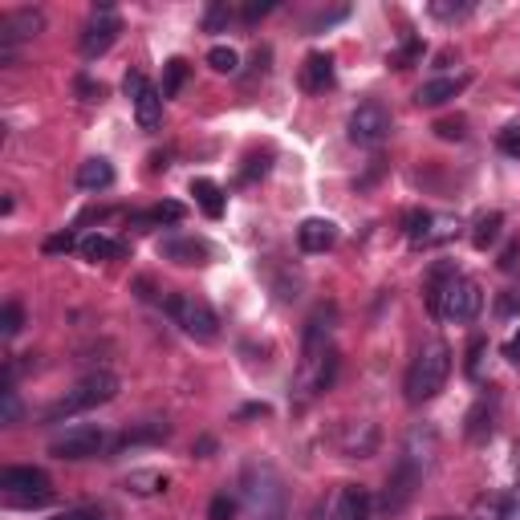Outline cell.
<instances>
[{"mask_svg":"<svg viewBox=\"0 0 520 520\" xmlns=\"http://www.w3.org/2000/svg\"><path fill=\"white\" fill-rule=\"evenodd\" d=\"M228 17H232L228 5H212V9L204 13V29H208V33H220V29L228 25Z\"/></svg>","mask_w":520,"mask_h":520,"instance_id":"cell-33","label":"cell"},{"mask_svg":"<svg viewBox=\"0 0 520 520\" xmlns=\"http://www.w3.org/2000/svg\"><path fill=\"white\" fill-rule=\"evenodd\" d=\"M419 53H423V41H407V45H403V49H399L395 57H390V61H395L399 70H407V65H411V61H415Z\"/></svg>","mask_w":520,"mask_h":520,"instance_id":"cell-37","label":"cell"},{"mask_svg":"<svg viewBox=\"0 0 520 520\" xmlns=\"http://www.w3.org/2000/svg\"><path fill=\"white\" fill-rule=\"evenodd\" d=\"M0 492L13 508H41L53 500V484L41 468H5L0 472Z\"/></svg>","mask_w":520,"mask_h":520,"instance_id":"cell-5","label":"cell"},{"mask_svg":"<svg viewBox=\"0 0 520 520\" xmlns=\"http://www.w3.org/2000/svg\"><path fill=\"white\" fill-rule=\"evenodd\" d=\"M496 309H500V313H516V309H520V293H504Z\"/></svg>","mask_w":520,"mask_h":520,"instance_id":"cell-44","label":"cell"},{"mask_svg":"<svg viewBox=\"0 0 520 520\" xmlns=\"http://www.w3.org/2000/svg\"><path fill=\"white\" fill-rule=\"evenodd\" d=\"M118 395V378L110 374V370H94V374H86L74 390H65V399H57L53 407H49V423H57V419H70V415H82V411H94V407H102V403H110Z\"/></svg>","mask_w":520,"mask_h":520,"instance_id":"cell-3","label":"cell"},{"mask_svg":"<svg viewBox=\"0 0 520 520\" xmlns=\"http://www.w3.org/2000/svg\"><path fill=\"white\" fill-rule=\"evenodd\" d=\"M480 358H484V342H472V350H468V374L472 378H480Z\"/></svg>","mask_w":520,"mask_h":520,"instance_id":"cell-41","label":"cell"},{"mask_svg":"<svg viewBox=\"0 0 520 520\" xmlns=\"http://www.w3.org/2000/svg\"><path fill=\"white\" fill-rule=\"evenodd\" d=\"M265 13H273V0H260V5H248V9H244V21H256V17H265Z\"/></svg>","mask_w":520,"mask_h":520,"instance_id":"cell-43","label":"cell"},{"mask_svg":"<svg viewBox=\"0 0 520 520\" xmlns=\"http://www.w3.org/2000/svg\"><path fill=\"white\" fill-rule=\"evenodd\" d=\"M110 183H114V167L106 159H86L78 167V187L82 191H106Z\"/></svg>","mask_w":520,"mask_h":520,"instance_id":"cell-20","label":"cell"},{"mask_svg":"<svg viewBox=\"0 0 520 520\" xmlns=\"http://www.w3.org/2000/svg\"><path fill=\"white\" fill-rule=\"evenodd\" d=\"M419 484H423V468H419L415 455L407 451L403 460L395 464V472H390V480H386V492H382V512H386V516H399V512L415 500Z\"/></svg>","mask_w":520,"mask_h":520,"instance_id":"cell-6","label":"cell"},{"mask_svg":"<svg viewBox=\"0 0 520 520\" xmlns=\"http://www.w3.org/2000/svg\"><path fill=\"white\" fill-rule=\"evenodd\" d=\"M330 520H370V492L362 484H342L330 504Z\"/></svg>","mask_w":520,"mask_h":520,"instance_id":"cell-12","label":"cell"},{"mask_svg":"<svg viewBox=\"0 0 520 520\" xmlns=\"http://www.w3.org/2000/svg\"><path fill=\"white\" fill-rule=\"evenodd\" d=\"M496 427V395H484L472 411H468V439L472 443H484Z\"/></svg>","mask_w":520,"mask_h":520,"instance_id":"cell-17","label":"cell"},{"mask_svg":"<svg viewBox=\"0 0 520 520\" xmlns=\"http://www.w3.org/2000/svg\"><path fill=\"white\" fill-rule=\"evenodd\" d=\"M431 212H407V236L415 240V244H427V232H431Z\"/></svg>","mask_w":520,"mask_h":520,"instance_id":"cell-28","label":"cell"},{"mask_svg":"<svg viewBox=\"0 0 520 520\" xmlns=\"http://www.w3.org/2000/svg\"><path fill=\"white\" fill-rule=\"evenodd\" d=\"M0 399H5V423H17L21 419V403H17V390H13V382H5V390H0Z\"/></svg>","mask_w":520,"mask_h":520,"instance_id":"cell-34","label":"cell"},{"mask_svg":"<svg viewBox=\"0 0 520 520\" xmlns=\"http://www.w3.org/2000/svg\"><path fill=\"white\" fill-rule=\"evenodd\" d=\"M45 29V17L37 9H17V13H5V21H0V57L13 61V45L17 41H29Z\"/></svg>","mask_w":520,"mask_h":520,"instance_id":"cell-9","label":"cell"},{"mask_svg":"<svg viewBox=\"0 0 520 520\" xmlns=\"http://www.w3.org/2000/svg\"><path fill=\"white\" fill-rule=\"evenodd\" d=\"M301 86L309 94H325L334 86V57L330 53H309L301 65Z\"/></svg>","mask_w":520,"mask_h":520,"instance_id":"cell-15","label":"cell"},{"mask_svg":"<svg viewBox=\"0 0 520 520\" xmlns=\"http://www.w3.org/2000/svg\"><path fill=\"white\" fill-rule=\"evenodd\" d=\"M21 325H25V309H21L17 301H9L5 309H0V334H5V338H17Z\"/></svg>","mask_w":520,"mask_h":520,"instance_id":"cell-27","label":"cell"},{"mask_svg":"<svg viewBox=\"0 0 520 520\" xmlns=\"http://www.w3.org/2000/svg\"><path fill=\"white\" fill-rule=\"evenodd\" d=\"M208 65L216 74H236V65H240V53L232 49V45H216L212 53H208Z\"/></svg>","mask_w":520,"mask_h":520,"instance_id":"cell-26","label":"cell"},{"mask_svg":"<svg viewBox=\"0 0 520 520\" xmlns=\"http://www.w3.org/2000/svg\"><path fill=\"white\" fill-rule=\"evenodd\" d=\"M191 195H195V204L204 208V216H212V220L224 216V191H220V183H212V179H191Z\"/></svg>","mask_w":520,"mask_h":520,"instance_id":"cell-19","label":"cell"},{"mask_svg":"<svg viewBox=\"0 0 520 520\" xmlns=\"http://www.w3.org/2000/svg\"><path fill=\"white\" fill-rule=\"evenodd\" d=\"M516 260H520V240H512V244L500 252V269L512 273V269H516Z\"/></svg>","mask_w":520,"mask_h":520,"instance_id":"cell-40","label":"cell"},{"mask_svg":"<svg viewBox=\"0 0 520 520\" xmlns=\"http://www.w3.org/2000/svg\"><path fill=\"white\" fill-rule=\"evenodd\" d=\"M74 244H82V240H78L74 232H61V236H49V240H45V252L57 256V252H70Z\"/></svg>","mask_w":520,"mask_h":520,"instance_id":"cell-35","label":"cell"},{"mask_svg":"<svg viewBox=\"0 0 520 520\" xmlns=\"http://www.w3.org/2000/svg\"><path fill=\"white\" fill-rule=\"evenodd\" d=\"M500 520H520V488L500 496Z\"/></svg>","mask_w":520,"mask_h":520,"instance_id":"cell-36","label":"cell"},{"mask_svg":"<svg viewBox=\"0 0 520 520\" xmlns=\"http://www.w3.org/2000/svg\"><path fill=\"white\" fill-rule=\"evenodd\" d=\"M447 374H451V350L443 346V342H427L419 354H415V362H411V370H407V403H431L439 390H443V382H447Z\"/></svg>","mask_w":520,"mask_h":520,"instance_id":"cell-2","label":"cell"},{"mask_svg":"<svg viewBox=\"0 0 520 520\" xmlns=\"http://www.w3.org/2000/svg\"><path fill=\"white\" fill-rule=\"evenodd\" d=\"M135 118H139L143 130H155V126L163 122V90H155V86L147 82V90L135 98Z\"/></svg>","mask_w":520,"mask_h":520,"instance_id":"cell-18","label":"cell"},{"mask_svg":"<svg viewBox=\"0 0 520 520\" xmlns=\"http://www.w3.org/2000/svg\"><path fill=\"white\" fill-rule=\"evenodd\" d=\"M118 33H122L118 13H114L110 5H98V9L90 13L86 29H82V53H86V57H102V53L118 41Z\"/></svg>","mask_w":520,"mask_h":520,"instance_id":"cell-8","label":"cell"},{"mask_svg":"<svg viewBox=\"0 0 520 520\" xmlns=\"http://www.w3.org/2000/svg\"><path fill=\"white\" fill-rule=\"evenodd\" d=\"M82 256L86 260H118L126 248L118 244V240H110V236H102V232H90V236H82Z\"/></svg>","mask_w":520,"mask_h":520,"instance_id":"cell-21","label":"cell"},{"mask_svg":"<svg viewBox=\"0 0 520 520\" xmlns=\"http://www.w3.org/2000/svg\"><path fill=\"white\" fill-rule=\"evenodd\" d=\"M208 520H236V500L220 492V496L208 504Z\"/></svg>","mask_w":520,"mask_h":520,"instance_id":"cell-31","label":"cell"},{"mask_svg":"<svg viewBox=\"0 0 520 520\" xmlns=\"http://www.w3.org/2000/svg\"><path fill=\"white\" fill-rule=\"evenodd\" d=\"M484 305V293L472 277H460L451 269H435L427 281V309L443 321H472Z\"/></svg>","mask_w":520,"mask_h":520,"instance_id":"cell-1","label":"cell"},{"mask_svg":"<svg viewBox=\"0 0 520 520\" xmlns=\"http://www.w3.org/2000/svg\"><path fill=\"white\" fill-rule=\"evenodd\" d=\"M53 520H110L102 508H70V512H61V516H53Z\"/></svg>","mask_w":520,"mask_h":520,"instance_id":"cell-38","label":"cell"},{"mask_svg":"<svg viewBox=\"0 0 520 520\" xmlns=\"http://www.w3.org/2000/svg\"><path fill=\"white\" fill-rule=\"evenodd\" d=\"M500 228H504V216H500V212H488V216H480V220H476V232H472V244H476V248H488V244H496Z\"/></svg>","mask_w":520,"mask_h":520,"instance_id":"cell-24","label":"cell"},{"mask_svg":"<svg viewBox=\"0 0 520 520\" xmlns=\"http://www.w3.org/2000/svg\"><path fill=\"white\" fill-rule=\"evenodd\" d=\"M187 82V61L183 57H171L167 61V74H163V98H175Z\"/></svg>","mask_w":520,"mask_h":520,"instance_id":"cell-25","label":"cell"},{"mask_svg":"<svg viewBox=\"0 0 520 520\" xmlns=\"http://www.w3.org/2000/svg\"><path fill=\"white\" fill-rule=\"evenodd\" d=\"M435 520H460V516H435Z\"/></svg>","mask_w":520,"mask_h":520,"instance_id":"cell-45","label":"cell"},{"mask_svg":"<svg viewBox=\"0 0 520 520\" xmlns=\"http://www.w3.org/2000/svg\"><path fill=\"white\" fill-rule=\"evenodd\" d=\"M159 256L175 260V265H208L212 244L200 236H167V240H159Z\"/></svg>","mask_w":520,"mask_h":520,"instance_id":"cell-11","label":"cell"},{"mask_svg":"<svg viewBox=\"0 0 520 520\" xmlns=\"http://www.w3.org/2000/svg\"><path fill=\"white\" fill-rule=\"evenodd\" d=\"M464 126H468V122H464L460 114H455V118H439V122H435V135H439V139H447V143H460V139L468 135Z\"/></svg>","mask_w":520,"mask_h":520,"instance_id":"cell-29","label":"cell"},{"mask_svg":"<svg viewBox=\"0 0 520 520\" xmlns=\"http://www.w3.org/2000/svg\"><path fill=\"white\" fill-rule=\"evenodd\" d=\"M143 220H151V224H179L183 220V204H175V200H167V204H159V208H151Z\"/></svg>","mask_w":520,"mask_h":520,"instance_id":"cell-30","label":"cell"},{"mask_svg":"<svg viewBox=\"0 0 520 520\" xmlns=\"http://www.w3.org/2000/svg\"><path fill=\"white\" fill-rule=\"evenodd\" d=\"M338 443L350 460H366V455H374V447H378V427L374 423H346Z\"/></svg>","mask_w":520,"mask_h":520,"instance_id":"cell-14","label":"cell"},{"mask_svg":"<svg viewBox=\"0 0 520 520\" xmlns=\"http://www.w3.org/2000/svg\"><path fill=\"white\" fill-rule=\"evenodd\" d=\"M390 139V110L378 102H362L350 114V143L358 147H382Z\"/></svg>","mask_w":520,"mask_h":520,"instance_id":"cell-7","label":"cell"},{"mask_svg":"<svg viewBox=\"0 0 520 520\" xmlns=\"http://www.w3.org/2000/svg\"><path fill=\"white\" fill-rule=\"evenodd\" d=\"M167 435H171V427H167V423H143V427H130V431H122L118 451H126V447H139V443H159V439H167Z\"/></svg>","mask_w":520,"mask_h":520,"instance_id":"cell-22","label":"cell"},{"mask_svg":"<svg viewBox=\"0 0 520 520\" xmlns=\"http://www.w3.org/2000/svg\"><path fill=\"white\" fill-rule=\"evenodd\" d=\"M516 455H520V447H516Z\"/></svg>","mask_w":520,"mask_h":520,"instance_id":"cell-46","label":"cell"},{"mask_svg":"<svg viewBox=\"0 0 520 520\" xmlns=\"http://www.w3.org/2000/svg\"><path fill=\"white\" fill-rule=\"evenodd\" d=\"M504 358H508L512 366H520V330L508 338V346H504Z\"/></svg>","mask_w":520,"mask_h":520,"instance_id":"cell-42","label":"cell"},{"mask_svg":"<svg viewBox=\"0 0 520 520\" xmlns=\"http://www.w3.org/2000/svg\"><path fill=\"white\" fill-rule=\"evenodd\" d=\"M338 240V228H334V220H321V216H309V220H301V228H297V244H301V252H325Z\"/></svg>","mask_w":520,"mask_h":520,"instance_id":"cell-16","label":"cell"},{"mask_svg":"<svg viewBox=\"0 0 520 520\" xmlns=\"http://www.w3.org/2000/svg\"><path fill=\"white\" fill-rule=\"evenodd\" d=\"M126 488L139 492V496H155V492L167 488V476H163V472H130V476H126Z\"/></svg>","mask_w":520,"mask_h":520,"instance_id":"cell-23","label":"cell"},{"mask_svg":"<svg viewBox=\"0 0 520 520\" xmlns=\"http://www.w3.org/2000/svg\"><path fill=\"white\" fill-rule=\"evenodd\" d=\"M102 431L98 427H70V431H65V435H57L53 439V455H57V460H90V455H98L102 451Z\"/></svg>","mask_w":520,"mask_h":520,"instance_id":"cell-10","label":"cell"},{"mask_svg":"<svg viewBox=\"0 0 520 520\" xmlns=\"http://www.w3.org/2000/svg\"><path fill=\"white\" fill-rule=\"evenodd\" d=\"M496 143H500V151H504V155H512V159H520V126H504V130H500V139H496Z\"/></svg>","mask_w":520,"mask_h":520,"instance_id":"cell-32","label":"cell"},{"mask_svg":"<svg viewBox=\"0 0 520 520\" xmlns=\"http://www.w3.org/2000/svg\"><path fill=\"white\" fill-rule=\"evenodd\" d=\"M431 13H435L439 21H455V17H468L472 5H431Z\"/></svg>","mask_w":520,"mask_h":520,"instance_id":"cell-39","label":"cell"},{"mask_svg":"<svg viewBox=\"0 0 520 520\" xmlns=\"http://www.w3.org/2000/svg\"><path fill=\"white\" fill-rule=\"evenodd\" d=\"M167 313H171V321L179 325V330H183L187 338H195V342H216V334H220L216 309H212L208 301H200L195 293H175V297H167Z\"/></svg>","mask_w":520,"mask_h":520,"instance_id":"cell-4","label":"cell"},{"mask_svg":"<svg viewBox=\"0 0 520 520\" xmlns=\"http://www.w3.org/2000/svg\"><path fill=\"white\" fill-rule=\"evenodd\" d=\"M468 74H455V78H431V82H423L419 86V94H415V102L419 106H443V102H451V98H460L464 90H468Z\"/></svg>","mask_w":520,"mask_h":520,"instance_id":"cell-13","label":"cell"}]
</instances>
